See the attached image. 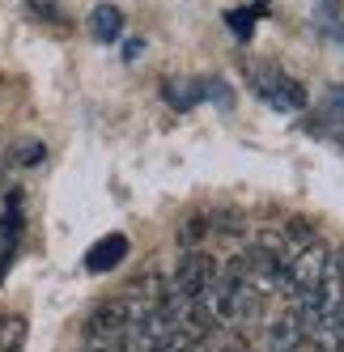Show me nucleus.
<instances>
[{
    "instance_id": "nucleus-12",
    "label": "nucleus",
    "mask_w": 344,
    "mask_h": 352,
    "mask_svg": "<svg viewBox=\"0 0 344 352\" xmlns=\"http://www.w3.org/2000/svg\"><path fill=\"white\" fill-rule=\"evenodd\" d=\"M226 26L238 34V38H251V26H255V13L251 9H230L226 13Z\"/></svg>"
},
{
    "instance_id": "nucleus-15",
    "label": "nucleus",
    "mask_w": 344,
    "mask_h": 352,
    "mask_svg": "<svg viewBox=\"0 0 344 352\" xmlns=\"http://www.w3.org/2000/svg\"><path fill=\"white\" fill-rule=\"evenodd\" d=\"M85 352H119V348H115V344H89Z\"/></svg>"
},
{
    "instance_id": "nucleus-13",
    "label": "nucleus",
    "mask_w": 344,
    "mask_h": 352,
    "mask_svg": "<svg viewBox=\"0 0 344 352\" xmlns=\"http://www.w3.org/2000/svg\"><path fill=\"white\" fill-rule=\"evenodd\" d=\"M43 153H47V148H43L39 140H26V144H17V148H13V166H39Z\"/></svg>"
},
{
    "instance_id": "nucleus-6",
    "label": "nucleus",
    "mask_w": 344,
    "mask_h": 352,
    "mask_svg": "<svg viewBox=\"0 0 344 352\" xmlns=\"http://www.w3.org/2000/svg\"><path fill=\"white\" fill-rule=\"evenodd\" d=\"M17 238H21V195L13 191L5 199V212H0V285H5V276L17 259Z\"/></svg>"
},
{
    "instance_id": "nucleus-7",
    "label": "nucleus",
    "mask_w": 344,
    "mask_h": 352,
    "mask_svg": "<svg viewBox=\"0 0 344 352\" xmlns=\"http://www.w3.org/2000/svg\"><path fill=\"white\" fill-rule=\"evenodd\" d=\"M128 250H132V242H128V234H107V238H98L94 246H89V255H85V272H111V267H119L128 259Z\"/></svg>"
},
{
    "instance_id": "nucleus-3",
    "label": "nucleus",
    "mask_w": 344,
    "mask_h": 352,
    "mask_svg": "<svg viewBox=\"0 0 344 352\" xmlns=\"http://www.w3.org/2000/svg\"><path fill=\"white\" fill-rule=\"evenodd\" d=\"M213 280H217L213 255H204V250L191 246V250H183V255H179V267H175V276H170V293H179L187 301H200Z\"/></svg>"
},
{
    "instance_id": "nucleus-2",
    "label": "nucleus",
    "mask_w": 344,
    "mask_h": 352,
    "mask_svg": "<svg viewBox=\"0 0 344 352\" xmlns=\"http://www.w3.org/2000/svg\"><path fill=\"white\" fill-rule=\"evenodd\" d=\"M327 263H332V246L327 242H310L302 246L298 255H289L285 259V276H281V293L298 301L302 293H314L319 285H323V276H327Z\"/></svg>"
},
{
    "instance_id": "nucleus-4",
    "label": "nucleus",
    "mask_w": 344,
    "mask_h": 352,
    "mask_svg": "<svg viewBox=\"0 0 344 352\" xmlns=\"http://www.w3.org/2000/svg\"><path fill=\"white\" fill-rule=\"evenodd\" d=\"M136 322V314H132V306L124 297H111V301H103L94 314H89V322H85V336H89V344H115V340H124L128 336V327Z\"/></svg>"
},
{
    "instance_id": "nucleus-10",
    "label": "nucleus",
    "mask_w": 344,
    "mask_h": 352,
    "mask_svg": "<svg viewBox=\"0 0 344 352\" xmlns=\"http://www.w3.org/2000/svg\"><path fill=\"white\" fill-rule=\"evenodd\" d=\"M26 348V318H5L0 322V352H21Z\"/></svg>"
},
{
    "instance_id": "nucleus-9",
    "label": "nucleus",
    "mask_w": 344,
    "mask_h": 352,
    "mask_svg": "<svg viewBox=\"0 0 344 352\" xmlns=\"http://www.w3.org/2000/svg\"><path fill=\"white\" fill-rule=\"evenodd\" d=\"M166 102L179 111H191L195 102H204V89L200 81H166Z\"/></svg>"
},
{
    "instance_id": "nucleus-16",
    "label": "nucleus",
    "mask_w": 344,
    "mask_h": 352,
    "mask_svg": "<svg viewBox=\"0 0 344 352\" xmlns=\"http://www.w3.org/2000/svg\"><path fill=\"white\" fill-rule=\"evenodd\" d=\"M340 47H344V30H340Z\"/></svg>"
},
{
    "instance_id": "nucleus-11",
    "label": "nucleus",
    "mask_w": 344,
    "mask_h": 352,
    "mask_svg": "<svg viewBox=\"0 0 344 352\" xmlns=\"http://www.w3.org/2000/svg\"><path fill=\"white\" fill-rule=\"evenodd\" d=\"M30 5V13L39 17V21H52V26H64V9L56 5V0H26Z\"/></svg>"
},
{
    "instance_id": "nucleus-5",
    "label": "nucleus",
    "mask_w": 344,
    "mask_h": 352,
    "mask_svg": "<svg viewBox=\"0 0 344 352\" xmlns=\"http://www.w3.org/2000/svg\"><path fill=\"white\" fill-rule=\"evenodd\" d=\"M306 340H310V327H306V318L293 306L277 322H268V352H298Z\"/></svg>"
},
{
    "instance_id": "nucleus-8",
    "label": "nucleus",
    "mask_w": 344,
    "mask_h": 352,
    "mask_svg": "<svg viewBox=\"0 0 344 352\" xmlns=\"http://www.w3.org/2000/svg\"><path fill=\"white\" fill-rule=\"evenodd\" d=\"M89 34H94L98 43H115L119 34H124V13H119L115 5H98V9L89 13Z\"/></svg>"
},
{
    "instance_id": "nucleus-14",
    "label": "nucleus",
    "mask_w": 344,
    "mask_h": 352,
    "mask_svg": "<svg viewBox=\"0 0 344 352\" xmlns=\"http://www.w3.org/2000/svg\"><path fill=\"white\" fill-rule=\"evenodd\" d=\"M327 107L344 115V85H332V89H327Z\"/></svg>"
},
{
    "instance_id": "nucleus-1",
    "label": "nucleus",
    "mask_w": 344,
    "mask_h": 352,
    "mask_svg": "<svg viewBox=\"0 0 344 352\" xmlns=\"http://www.w3.org/2000/svg\"><path fill=\"white\" fill-rule=\"evenodd\" d=\"M247 85L255 89V98L259 102H268L272 111H281V115H302L306 111V85L302 81H293L285 68H277V64H255V60H247Z\"/></svg>"
}]
</instances>
